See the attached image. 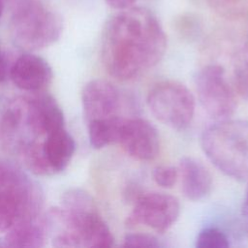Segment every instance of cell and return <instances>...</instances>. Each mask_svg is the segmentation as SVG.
<instances>
[{"label": "cell", "mask_w": 248, "mask_h": 248, "mask_svg": "<svg viewBox=\"0 0 248 248\" xmlns=\"http://www.w3.org/2000/svg\"><path fill=\"white\" fill-rule=\"evenodd\" d=\"M166 47V34L157 16L146 8L131 7L108 21L101 55L110 76L127 80L158 64Z\"/></svg>", "instance_id": "obj_1"}, {"label": "cell", "mask_w": 248, "mask_h": 248, "mask_svg": "<svg viewBox=\"0 0 248 248\" xmlns=\"http://www.w3.org/2000/svg\"><path fill=\"white\" fill-rule=\"evenodd\" d=\"M45 221L55 247H110L114 242L95 201L82 189L66 191L62 206L50 209Z\"/></svg>", "instance_id": "obj_2"}, {"label": "cell", "mask_w": 248, "mask_h": 248, "mask_svg": "<svg viewBox=\"0 0 248 248\" xmlns=\"http://www.w3.org/2000/svg\"><path fill=\"white\" fill-rule=\"evenodd\" d=\"M201 145L211 163L237 180L248 178V122L219 120L202 134Z\"/></svg>", "instance_id": "obj_3"}, {"label": "cell", "mask_w": 248, "mask_h": 248, "mask_svg": "<svg viewBox=\"0 0 248 248\" xmlns=\"http://www.w3.org/2000/svg\"><path fill=\"white\" fill-rule=\"evenodd\" d=\"M10 34L16 46L37 50L54 44L62 33V19L38 0L22 1L13 12Z\"/></svg>", "instance_id": "obj_4"}, {"label": "cell", "mask_w": 248, "mask_h": 248, "mask_svg": "<svg viewBox=\"0 0 248 248\" xmlns=\"http://www.w3.org/2000/svg\"><path fill=\"white\" fill-rule=\"evenodd\" d=\"M43 193L19 169L3 164L0 177V232L18 220L41 216Z\"/></svg>", "instance_id": "obj_5"}, {"label": "cell", "mask_w": 248, "mask_h": 248, "mask_svg": "<svg viewBox=\"0 0 248 248\" xmlns=\"http://www.w3.org/2000/svg\"><path fill=\"white\" fill-rule=\"evenodd\" d=\"M146 103L150 112L173 130L187 129L195 113V98L191 91L176 80H162L148 91Z\"/></svg>", "instance_id": "obj_6"}, {"label": "cell", "mask_w": 248, "mask_h": 248, "mask_svg": "<svg viewBox=\"0 0 248 248\" xmlns=\"http://www.w3.org/2000/svg\"><path fill=\"white\" fill-rule=\"evenodd\" d=\"M199 101L205 112L216 121L229 119L235 111V90L231 86L225 69L217 64L202 67L195 77Z\"/></svg>", "instance_id": "obj_7"}, {"label": "cell", "mask_w": 248, "mask_h": 248, "mask_svg": "<svg viewBox=\"0 0 248 248\" xmlns=\"http://www.w3.org/2000/svg\"><path fill=\"white\" fill-rule=\"evenodd\" d=\"M180 213L178 200L165 193H145L138 196L127 218V226L144 225L157 232L168 231Z\"/></svg>", "instance_id": "obj_8"}, {"label": "cell", "mask_w": 248, "mask_h": 248, "mask_svg": "<svg viewBox=\"0 0 248 248\" xmlns=\"http://www.w3.org/2000/svg\"><path fill=\"white\" fill-rule=\"evenodd\" d=\"M118 143L128 155L139 161L153 160L160 149L156 128L142 118L124 119Z\"/></svg>", "instance_id": "obj_9"}, {"label": "cell", "mask_w": 248, "mask_h": 248, "mask_svg": "<svg viewBox=\"0 0 248 248\" xmlns=\"http://www.w3.org/2000/svg\"><path fill=\"white\" fill-rule=\"evenodd\" d=\"M81 103L86 121L117 115L120 107L118 89L105 79L88 81L81 91Z\"/></svg>", "instance_id": "obj_10"}, {"label": "cell", "mask_w": 248, "mask_h": 248, "mask_svg": "<svg viewBox=\"0 0 248 248\" xmlns=\"http://www.w3.org/2000/svg\"><path fill=\"white\" fill-rule=\"evenodd\" d=\"M9 76L19 89L28 92H40L51 82L53 73L47 61L43 57L24 53L15 61Z\"/></svg>", "instance_id": "obj_11"}, {"label": "cell", "mask_w": 248, "mask_h": 248, "mask_svg": "<svg viewBox=\"0 0 248 248\" xmlns=\"http://www.w3.org/2000/svg\"><path fill=\"white\" fill-rule=\"evenodd\" d=\"M177 170L181 190L187 199L200 201L208 196L212 188V176L202 162L193 157H183Z\"/></svg>", "instance_id": "obj_12"}, {"label": "cell", "mask_w": 248, "mask_h": 248, "mask_svg": "<svg viewBox=\"0 0 248 248\" xmlns=\"http://www.w3.org/2000/svg\"><path fill=\"white\" fill-rule=\"evenodd\" d=\"M76 151V141L63 127L48 134L43 140L45 159L52 174L64 170Z\"/></svg>", "instance_id": "obj_13"}, {"label": "cell", "mask_w": 248, "mask_h": 248, "mask_svg": "<svg viewBox=\"0 0 248 248\" xmlns=\"http://www.w3.org/2000/svg\"><path fill=\"white\" fill-rule=\"evenodd\" d=\"M6 232L4 238L10 247H42L47 236L45 217L42 215L18 220Z\"/></svg>", "instance_id": "obj_14"}, {"label": "cell", "mask_w": 248, "mask_h": 248, "mask_svg": "<svg viewBox=\"0 0 248 248\" xmlns=\"http://www.w3.org/2000/svg\"><path fill=\"white\" fill-rule=\"evenodd\" d=\"M125 118L118 115L88 121V139L90 145L101 149L112 143H118Z\"/></svg>", "instance_id": "obj_15"}, {"label": "cell", "mask_w": 248, "mask_h": 248, "mask_svg": "<svg viewBox=\"0 0 248 248\" xmlns=\"http://www.w3.org/2000/svg\"><path fill=\"white\" fill-rule=\"evenodd\" d=\"M230 246L226 233L215 227L202 229L196 239L197 248H227Z\"/></svg>", "instance_id": "obj_16"}, {"label": "cell", "mask_w": 248, "mask_h": 248, "mask_svg": "<svg viewBox=\"0 0 248 248\" xmlns=\"http://www.w3.org/2000/svg\"><path fill=\"white\" fill-rule=\"evenodd\" d=\"M217 12L226 16H236L248 10V0H209Z\"/></svg>", "instance_id": "obj_17"}, {"label": "cell", "mask_w": 248, "mask_h": 248, "mask_svg": "<svg viewBox=\"0 0 248 248\" xmlns=\"http://www.w3.org/2000/svg\"><path fill=\"white\" fill-rule=\"evenodd\" d=\"M152 177L157 185L171 188L178 178V170L172 166H158L153 170Z\"/></svg>", "instance_id": "obj_18"}, {"label": "cell", "mask_w": 248, "mask_h": 248, "mask_svg": "<svg viewBox=\"0 0 248 248\" xmlns=\"http://www.w3.org/2000/svg\"><path fill=\"white\" fill-rule=\"evenodd\" d=\"M233 84L237 94L248 102V60L236 66L233 73Z\"/></svg>", "instance_id": "obj_19"}, {"label": "cell", "mask_w": 248, "mask_h": 248, "mask_svg": "<svg viewBox=\"0 0 248 248\" xmlns=\"http://www.w3.org/2000/svg\"><path fill=\"white\" fill-rule=\"evenodd\" d=\"M123 246L125 247H146V248H158L161 246L159 240L151 234L133 232L127 233L123 240Z\"/></svg>", "instance_id": "obj_20"}, {"label": "cell", "mask_w": 248, "mask_h": 248, "mask_svg": "<svg viewBox=\"0 0 248 248\" xmlns=\"http://www.w3.org/2000/svg\"><path fill=\"white\" fill-rule=\"evenodd\" d=\"M105 1L109 7L121 11V10H125L133 7L134 3L137 0H105Z\"/></svg>", "instance_id": "obj_21"}, {"label": "cell", "mask_w": 248, "mask_h": 248, "mask_svg": "<svg viewBox=\"0 0 248 248\" xmlns=\"http://www.w3.org/2000/svg\"><path fill=\"white\" fill-rule=\"evenodd\" d=\"M9 68H8V62L5 54L3 53L2 49L0 48V82H3L7 79L9 75Z\"/></svg>", "instance_id": "obj_22"}, {"label": "cell", "mask_w": 248, "mask_h": 248, "mask_svg": "<svg viewBox=\"0 0 248 248\" xmlns=\"http://www.w3.org/2000/svg\"><path fill=\"white\" fill-rule=\"evenodd\" d=\"M243 214L244 216L248 219V190H247V196H246V199H245V202H244V204H243Z\"/></svg>", "instance_id": "obj_23"}, {"label": "cell", "mask_w": 248, "mask_h": 248, "mask_svg": "<svg viewBox=\"0 0 248 248\" xmlns=\"http://www.w3.org/2000/svg\"><path fill=\"white\" fill-rule=\"evenodd\" d=\"M5 246H7L6 241H5V238H1V237H0V247H5Z\"/></svg>", "instance_id": "obj_24"}, {"label": "cell", "mask_w": 248, "mask_h": 248, "mask_svg": "<svg viewBox=\"0 0 248 248\" xmlns=\"http://www.w3.org/2000/svg\"><path fill=\"white\" fill-rule=\"evenodd\" d=\"M3 7H4V0H0V16L3 12Z\"/></svg>", "instance_id": "obj_25"}, {"label": "cell", "mask_w": 248, "mask_h": 248, "mask_svg": "<svg viewBox=\"0 0 248 248\" xmlns=\"http://www.w3.org/2000/svg\"><path fill=\"white\" fill-rule=\"evenodd\" d=\"M2 169H3V164L0 162V177H1V173H2Z\"/></svg>", "instance_id": "obj_26"}]
</instances>
